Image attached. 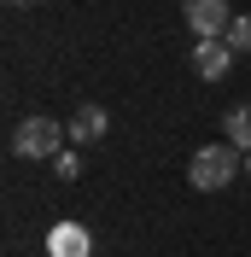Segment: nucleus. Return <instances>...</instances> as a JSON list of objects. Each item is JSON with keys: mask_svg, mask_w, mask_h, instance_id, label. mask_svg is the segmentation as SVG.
Returning a JSON list of instances; mask_svg holds the SVG:
<instances>
[{"mask_svg": "<svg viewBox=\"0 0 251 257\" xmlns=\"http://www.w3.org/2000/svg\"><path fill=\"white\" fill-rule=\"evenodd\" d=\"M239 170H245V152H234L228 141H216V146H199V152H193L187 181H193L199 193H222L228 181L239 176Z\"/></svg>", "mask_w": 251, "mask_h": 257, "instance_id": "1", "label": "nucleus"}, {"mask_svg": "<svg viewBox=\"0 0 251 257\" xmlns=\"http://www.w3.org/2000/svg\"><path fill=\"white\" fill-rule=\"evenodd\" d=\"M64 135H70V128L53 123V117H24V123L12 128V152H18V158H59Z\"/></svg>", "mask_w": 251, "mask_h": 257, "instance_id": "2", "label": "nucleus"}, {"mask_svg": "<svg viewBox=\"0 0 251 257\" xmlns=\"http://www.w3.org/2000/svg\"><path fill=\"white\" fill-rule=\"evenodd\" d=\"M181 12H187V24H193L199 41H222L228 24H234V6H228V0H181Z\"/></svg>", "mask_w": 251, "mask_h": 257, "instance_id": "3", "label": "nucleus"}, {"mask_svg": "<svg viewBox=\"0 0 251 257\" xmlns=\"http://www.w3.org/2000/svg\"><path fill=\"white\" fill-rule=\"evenodd\" d=\"M193 70H199L204 82H222L234 70V47H228V41H193Z\"/></svg>", "mask_w": 251, "mask_h": 257, "instance_id": "4", "label": "nucleus"}, {"mask_svg": "<svg viewBox=\"0 0 251 257\" xmlns=\"http://www.w3.org/2000/svg\"><path fill=\"white\" fill-rule=\"evenodd\" d=\"M47 251H53V257H88L94 240H88V228H82V222H59V228L47 234Z\"/></svg>", "mask_w": 251, "mask_h": 257, "instance_id": "5", "label": "nucleus"}, {"mask_svg": "<svg viewBox=\"0 0 251 257\" xmlns=\"http://www.w3.org/2000/svg\"><path fill=\"white\" fill-rule=\"evenodd\" d=\"M64 128H70V141H76V146H94L99 135H105V111H99V105H82Z\"/></svg>", "mask_w": 251, "mask_h": 257, "instance_id": "6", "label": "nucleus"}, {"mask_svg": "<svg viewBox=\"0 0 251 257\" xmlns=\"http://www.w3.org/2000/svg\"><path fill=\"white\" fill-rule=\"evenodd\" d=\"M222 141L234 146V152H251V105H234L228 123H222Z\"/></svg>", "mask_w": 251, "mask_h": 257, "instance_id": "7", "label": "nucleus"}, {"mask_svg": "<svg viewBox=\"0 0 251 257\" xmlns=\"http://www.w3.org/2000/svg\"><path fill=\"white\" fill-rule=\"evenodd\" d=\"M234 53H251V12H234V24H228V35H222Z\"/></svg>", "mask_w": 251, "mask_h": 257, "instance_id": "8", "label": "nucleus"}, {"mask_svg": "<svg viewBox=\"0 0 251 257\" xmlns=\"http://www.w3.org/2000/svg\"><path fill=\"white\" fill-rule=\"evenodd\" d=\"M12 6H35V0H12Z\"/></svg>", "mask_w": 251, "mask_h": 257, "instance_id": "9", "label": "nucleus"}, {"mask_svg": "<svg viewBox=\"0 0 251 257\" xmlns=\"http://www.w3.org/2000/svg\"><path fill=\"white\" fill-rule=\"evenodd\" d=\"M245 176H251V152H245Z\"/></svg>", "mask_w": 251, "mask_h": 257, "instance_id": "10", "label": "nucleus"}]
</instances>
